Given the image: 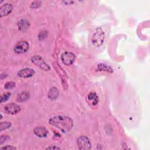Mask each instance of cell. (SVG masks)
Returning <instances> with one entry per match:
<instances>
[{"mask_svg":"<svg viewBox=\"0 0 150 150\" xmlns=\"http://www.w3.org/2000/svg\"><path fill=\"white\" fill-rule=\"evenodd\" d=\"M11 95V93H9V92L4 93L2 95H1V103H2L8 100V98L10 97Z\"/></svg>","mask_w":150,"mask_h":150,"instance_id":"17","label":"cell"},{"mask_svg":"<svg viewBox=\"0 0 150 150\" xmlns=\"http://www.w3.org/2000/svg\"><path fill=\"white\" fill-rule=\"evenodd\" d=\"M97 70H98V71H106L108 73L113 72V70L110 66H107L105 64H102V63L98 64Z\"/></svg>","mask_w":150,"mask_h":150,"instance_id":"14","label":"cell"},{"mask_svg":"<svg viewBox=\"0 0 150 150\" xmlns=\"http://www.w3.org/2000/svg\"><path fill=\"white\" fill-rule=\"evenodd\" d=\"M34 134L39 138L46 137L48 134V131L44 127H36L33 130Z\"/></svg>","mask_w":150,"mask_h":150,"instance_id":"10","label":"cell"},{"mask_svg":"<svg viewBox=\"0 0 150 150\" xmlns=\"http://www.w3.org/2000/svg\"><path fill=\"white\" fill-rule=\"evenodd\" d=\"M77 145L80 149H90L91 148L89 139L84 135H81L77 138Z\"/></svg>","mask_w":150,"mask_h":150,"instance_id":"5","label":"cell"},{"mask_svg":"<svg viewBox=\"0 0 150 150\" xmlns=\"http://www.w3.org/2000/svg\"><path fill=\"white\" fill-rule=\"evenodd\" d=\"M1 149L3 150V149H7V150H13V149H16V148L12 146V145H6L4 146L2 148H1Z\"/></svg>","mask_w":150,"mask_h":150,"instance_id":"21","label":"cell"},{"mask_svg":"<svg viewBox=\"0 0 150 150\" xmlns=\"http://www.w3.org/2000/svg\"><path fill=\"white\" fill-rule=\"evenodd\" d=\"M21 110V107L18 104L13 103L8 104L4 106V111L6 114H16L19 112Z\"/></svg>","mask_w":150,"mask_h":150,"instance_id":"7","label":"cell"},{"mask_svg":"<svg viewBox=\"0 0 150 150\" xmlns=\"http://www.w3.org/2000/svg\"><path fill=\"white\" fill-rule=\"evenodd\" d=\"M35 74V70L31 68H24L18 72V76L22 78H29L33 76Z\"/></svg>","mask_w":150,"mask_h":150,"instance_id":"8","label":"cell"},{"mask_svg":"<svg viewBox=\"0 0 150 150\" xmlns=\"http://www.w3.org/2000/svg\"><path fill=\"white\" fill-rule=\"evenodd\" d=\"M18 28L21 31L24 32L25 30H26L29 28V23L28 21H27L26 20L22 19L21 20H20L18 23Z\"/></svg>","mask_w":150,"mask_h":150,"instance_id":"11","label":"cell"},{"mask_svg":"<svg viewBox=\"0 0 150 150\" xmlns=\"http://www.w3.org/2000/svg\"><path fill=\"white\" fill-rule=\"evenodd\" d=\"M30 98V94L28 91H22L18 95L17 101L19 102H22L28 100Z\"/></svg>","mask_w":150,"mask_h":150,"instance_id":"13","label":"cell"},{"mask_svg":"<svg viewBox=\"0 0 150 150\" xmlns=\"http://www.w3.org/2000/svg\"><path fill=\"white\" fill-rule=\"evenodd\" d=\"M87 98L90 100H93V105H96L98 102V98L96 93L91 92L88 94Z\"/></svg>","mask_w":150,"mask_h":150,"instance_id":"15","label":"cell"},{"mask_svg":"<svg viewBox=\"0 0 150 150\" xmlns=\"http://www.w3.org/2000/svg\"><path fill=\"white\" fill-rule=\"evenodd\" d=\"M60 148L56 146V145H51L47 148H46V149H60Z\"/></svg>","mask_w":150,"mask_h":150,"instance_id":"22","label":"cell"},{"mask_svg":"<svg viewBox=\"0 0 150 150\" xmlns=\"http://www.w3.org/2000/svg\"><path fill=\"white\" fill-rule=\"evenodd\" d=\"M49 123L64 133L70 131L73 126V121L72 119L64 115L53 117L49 119Z\"/></svg>","mask_w":150,"mask_h":150,"instance_id":"1","label":"cell"},{"mask_svg":"<svg viewBox=\"0 0 150 150\" xmlns=\"http://www.w3.org/2000/svg\"><path fill=\"white\" fill-rule=\"evenodd\" d=\"M11 127V123L8 121H2L0 124V131H2L3 130L6 129Z\"/></svg>","mask_w":150,"mask_h":150,"instance_id":"16","label":"cell"},{"mask_svg":"<svg viewBox=\"0 0 150 150\" xmlns=\"http://www.w3.org/2000/svg\"><path fill=\"white\" fill-rule=\"evenodd\" d=\"M31 61L35 65L39 67L44 71H49L50 69L49 66L45 62L42 57L39 55L33 56L31 58Z\"/></svg>","mask_w":150,"mask_h":150,"instance_id":"3","label":"cell"},{"mask_svg":"<svg viewBox=\"0 0 150 150\" xmlns=\"http://www.w3.org/2000/svg\"><path fill=\"white\" fill-rule=\"evenodd\" d=\"M15 87V83L13 81H8L4 85V88L8 90L12 89Z\"/></svg>","mask_w":150,"mask_h":150,"instance_id":"18","label":"cell"},{"mask_svg":"<svg viewBox=\"0 0 150 150\" xmlns=\"http://www.w3.org/2000/svg\"><path fill=\"white\" fill-rule=\"evenodd\" d=\"M13 9V6L11 4L5 3V4L2 5L0 7V14L1 16H6L9 14Z\"/></svg>","mask_w":150,"mask_h":150,"instance_id":"9","label":"cell"},{"mask_svg":"<svg viewBox=\"0 0 150 150\" xmlns=\"http://www.w3.org/2000/svg\"><path fill=\"white\" fill-rule=\"evenodd\" d=\"M58 96H59V91L57 88L54 87H52L48 92V97L50 100H55L57 98Z\"/></svg>","mask_w":150,"mask_h":150,"instance_id":"12","label":"cell"},{"mask_svg":"<svg viewBox=\"0 0 150 150\" xmlns=\"http://www.w3.org/2000/svg\"><path fill=\"white\" fill-rule=\"evenodd\" d=\"M9 138V137L8 135H2L1 136V139H0V144L2 145L4 142H5Z\"/></svg>","mask_w":150,"mask_h":150,"instance_id":"20","label":"cell"},{"mask_svg":"<svg viewBox=\"0 0 150 150\" xmlns=\"http://www.w3.org/2000/svg\"><path fill=\"white\" fill-rule=\"evenodd\" d=\"M29 43L25 40H21L16 43L13 47V50L16 53L22 54L25 53L29 49Z\"/></svg>","mask_w":150,"mask_h":150,"instance_id":"4","label":"cell"},{"mask_svg":"<svg viewBox=\"0 0 150 150\" xmlns=\"http://www.w3.org/2000/svg\"><path fill=\"white\" fill-rule=\"evenodd\" d=\"M42 2L40 1H35L30 4V7L32 8H38L40 6Z\"/></svg>","mask_w":150,"mask_h":150,"instance_id":"19","label":"cell"},{"mask_svg":"<svg viewBox=\"0 0 150 150\" xmlns=\"http://www.w3.org/2000/svg\"><path fill=\"white\" fill-rule=\"evenodd\" d=\"M104 33L102 30V29L100 28H97L91 39L93 45L96 47H99L101 46L104 42Z\"/></svg>","mask_w":150,"mask_h":150,"instance_id":"2","label":"cell"},{"mask_svg":"<svg viewBox=\"0 0 150 150\" xmlns=\"http://www.w3.org/2000/svg\"><path fill=\"white\" fill-rule=\"evenodd\" d=\"M75 58V55L70 52H64L61 55V60L63 63L66 66L71 64L74 62Z\"/></svg>","mask_w":150,"mask_h":150,"instance_id":"6","label":"cell"}]
</instances>
